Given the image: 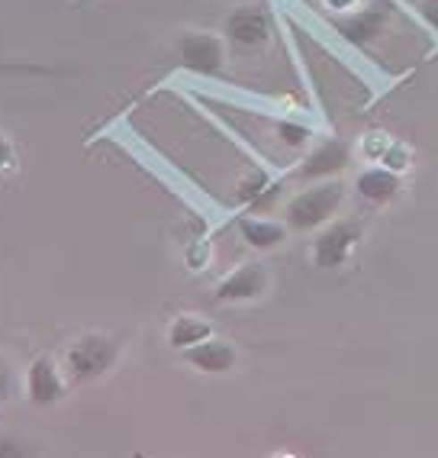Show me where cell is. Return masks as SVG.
<instances>
[{
  "mask_svg": "<svg viewBox=\"0 0 438 458\" xmlns=\"http://www.w3.org/2000/svg\"><path fill=\"white\" fill-rule=\"evenodd\" d=\"M341 204H345V188L341 184H335V181L316 184V188L293 197L291 207H287V223L293 229H316L325 220H333Z\"/></svg>",
  "mask_w": 438,
  "mask_h": 458,
  "instance_id": "1",
  "label": "cell"
},
{
  "mask_svg": "<svg viewBox=\"0 0 438 458\" xmlns=\"http://www.w3.org/2000/svg\"><path fill=\"white\" fill-rule=\"evenodd\" d=\"M361 223L358 220H339L333 226L319 233L316 242H313V265L323 271H333L339 265H345L351 259V252L361 242Z\"/></svg>",
  "mask_w": 438,
  "mask_h": 458,
  "instance_id": "2",
  "label": "cell"
},
{
  "mask_svg": "<svg viewBox=\"0 0 438 458\" xmlns=\"http://www.w3.org/2000/svg\"><path fill=\"white\" fill-rule=\"evenodd\" d=\"M116 355H120V349H116L114 339H106V335H81L68 349V371L78 381H90V377H100L104 371H110Z\"/></svg>",
  "mask_w": 438,
  "mask_h": 458,
  "instance_id": "3",
  "label": "cell"
},
{
  "mask_svg": "<svg viewBox=\"0 0 438 458\" xmlns=\"http://www.w3.org/2000/svg\"><path fill=\"white\" fill-rule=\"evenodd\" d=\"M178 52L184 68H190L197 74H219V68L226 62V46L213 33H187L181 39Z\"/></svg>",
  "mask_w": 438,
  "mask_h": 458,
  "instance_id": "4",
  "label": "cell"
},
{
  "mask_svg": "<svg viewBox=\"0 0 438 458\" xmlns=\"http://www.w3.org/2000/svg\"><path fill=\"white\" fill-rule=\"evenodd\" d=\"M226 39L236 49H258L271 39V20L261 7H239L226 17Z\"/></svg>",
  "mask_w": 438,
  "mask_h": 458,
  "instance_id": "5",
  "label": "cell"
},
{
  "mask_svg": "<svg viewBox=\"0 0 438 458\" xmlns=\"http://www.w3.org/2000/svg\"><path fill=\"white\" fill-rule=\"evenodd\" d=\"M265 287H268V271L261 268V265H242V268H236L216 287V301H255V297L265 294Z\"/></svg>",
  "mask_w": 438,
  "mask_h": 458,
  "instance_id": "6",
  "label": "cell"
},
{
  "mask_svg": "<svg viewBox=\"0 0 438 458\" xmlns=\"http://www.w3.org/2000/svg\"><path fill=\"white\" fill-rule=\"evenodd\" d=\"M26 391H29V401L39 403V407H49V403L65 397V385H62L55 361H52L49 355H42V359H36L33 365H29Z\"/></svg>",
  "mask_w": 438,
  "mask_h": 458,
  "instance_id": "7",
  "label": "cell"
},
{
  "mask_svg": "<svg viewBox=\"0 0 438 458\" xmlns=\"http://www.w3.org/2000/svg\"><path fill=\"white\" fill-rule=\"evenodd\" d=\"M187 361L194 365L197 371H206V375H219V371H229L236 365V349L229 343H219V339H203V343L190 345L187 349Z\"/></svg>",
  "mask_w": 438,
  "mask_h": 458,
  "instance_id": "8",
  "label": "cell"
},
{
  "mask_svg": "<svg viewBox=\"0 0 438 458\" xmlns=\"http://www.w3.org/2000/svg\"><path fill=\"white\" fill-rule=\"evenodd\" d=\"M355 191L371 204H390L393 197L400 194V174L390 172V168H367V172L358 174Z\"/></svg>",
  "mask_w": 438,
  "mask_h": 458,
  "instance_id": "9",
  "label": "cell"
},
{
  "mask_svg": "<svg viewBox=\"0 0 438 458\" xmlns=\"http://www.w3.org/2000/svg\"><path fill=\"white\" fill-rule=\"evenodd\" d=\"M345 165H349V148L341 146V142H325V146H319L316 152L303 162L300 174L307 181L333 178V174H339Z\"/></svg>",
  "mask_w": 438,
  "mask_h": 458,
  "instance_id": "10",
  "label": "cell"
},
{
  "mask_svg": "<svg viewBox=\"0 0 438 458\" xmlns=\"http://www.w3.org/2000/svg\"><path fill=\"white\" fill-rule=\"evenodd\" d=\"M239 229H242L245 242L255 249H274V246H281L287 236V229L281 226V223H271V220H242Z\"/></svg>",
  "mask_w": 438,
  "mask_h": 458,
  "instance_id": "11",
  "label": "cell"
},
{
  "mask_svg": "<svg viewBox=\"0 0 438 458\" xmlns=\"http://www.w3.org/2000/svg\"><path fill=\"white\" fill-rule=\"evenodd\" d=\"M210 335H213L210 323H203V319H194V317H178L168 329V343L174 345V349H190V345L203 343V339H210Z\"/></svg>",
  "mask_w": 438,
  "mask_h": 458,
  "instance_id": "12",
  "label": "cell"
},
{
  "mask_svg": "<svg viewBox=\"0 0 438 458\" xmlns=\"http://www.w3.org/2000/svg\"><path fill=\"white\" fill-rule=\"evenodd\" d=\"M281 136H284V142L300 146V142H307L309 130H303V126H293V123H284V126H281Z\"/></svg>",
  "mask_w": 438,
  "mask_h": 458,
  "instance_id": "13",
  "label": "cell"
},
{
  "mask_svg": "<svg viewBox=\"0 0 438 458\" xmlns=\"http://www.w3.org/2000/svg\"><path fill=\"white\" fill-rule=\"evenodd\" d=\"M4 165H13V146L0 136V168H4Z\"/></svg>",
  "mask_w": 438,
  "mask_h": 458,
  "instance_id": "14",
  "label": "cell"
},
{
  "mask_svg": "<svg viewBox=\"0 0 438 458\" xmlns=\"http://www.w3.org/2000/svg\"><path fill=\"white\" fill-rule=\"evenodd\" d=\"M422 10H425V17H429V23L438 30V0H429V4H425Z\"/></svg>",
  "mask_w": 438,
  "mask_h": 458,
  "instance_id": "15",
  "label": "cell"
},
{
  "mask_svg": "<svg viewBox=\"0 0 438 458\" xmlns=\"http://www.w3.org/2000/svg\"><path fill=\"white\" fill-rule=\"evenodd\" d=\"M7 394H10V375L7 371H0V401H4Z\"/></svg>",
  "mask_w": 438,
  "mask_h": 458,
  "instance_id": "16",
  "label": "cell"
},
{
  "mask_svg": "<svg viewBox=\"0 0 438 458\" xmlns=\"http://www.w3.org/2000/svg\"><path fill=\"white\" fill-rule=\"evenodd\" d=\"M0 455H20L17 445H0Z\"/></svg>",
  "mask_w": 438,
  "mask_h": 458,
  "instance_id": "17",
  "label": "cell"
}]
</instances>
